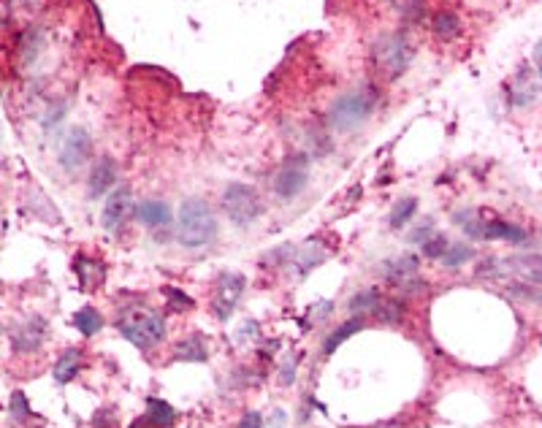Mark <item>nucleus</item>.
Listing matches in <instances>:
<instances>
[{
	"mask_svg": "<svg viewBox=\"0 0 542 428\" xmlns=\"http://www.w3.org/2000/svg\"><path fill=\"white\" fill-rule=\"evenodd\" d=\"M217 236V217L212 206L201 198H187L179 206V220H177V239L182 247H206Z\"/></svg>",
	"mask_w": 542,
	"mask_h": 428,
	"instance_id": "nucleus-1",
	"label": "nucleus"
},
{
	"mask_svg": "<svg viewBox=\"0 0 542 428\" xmlns=\"http://www.w3.org/2000/svg\"><path fill=\"white\" fill-rule=\"evenodd\" d=\"M377 106V90L375 87H358L336 100L329 112V125L336 131H355L372 117Z\"/></svg>",
	"mask_w": 542,
	"mask_h": 428,
	"instance_id": "nucleus-2",
	"label": "nucleus"
},
{
	"mask_svg": "<svg viewBox=\"0 0 542 428\" xmlns=\"http://www.w3.org/2000/svg\"><path fill=\"white\" fill-rule=\"evenodd\" d=\"M119 333H122L131 345L141 347V350H149V347H155L163 342L165 320H163V314L152 312V309L131 312L119 320Z\"/></svg>",
	"mask_w": 542,
	"mask_h": 428,
	"instance_id": "nucleus-3",
	"label": "nucleus"
},
{
	"mask_svg": "<svg viewBox=\"0 0 542 428\" xmlns=\"http://www.w3.org/2000/svg\"><path fill=\"white\" fill-rule=\"evenodd\" d=\"M372 52H375V66L385 73V79H399L412 63L410 41L401 33H385Z\"/></svg>",
	"mask_w": 542,
	"mask_h": 428,
	"instance_id": "nucleus-4",
	"label": "nucleus"
},
{
	"mask_svg": "<svg viewBox=\"0 0 542 428\" xmlns=\"http://www.w3.org/2000/svg\"><path fill=\"white\" fill-rule=\"evenodd\" d=\"M223 212L230 217V222L245 228V225L255 222L261 217L263 203L249 184H230L228 190L223 193Z\"/></svg>",
	"mask_w": 542,
	"mask_h": 428,
	"instance_id": "nucleus-5",
	"label": "nucleus"
},
{
	"mask_svg": "<svg viewBox=\"0 0 542 428\" xmlns=\"http://www.w3.org/2000/svg\"><path fill=\"white\" fill-rule=\"evenodd\" d=\"M307 179H310V157L307 155H290L285 163L280 165L277 177H274V193L285 201L296 198L304 187H307Z\"/></svg>",
	"mask_w": 542,
	"mask_h": 428,
	"instance_id": "nucleus-6",
	"label": "nucleus"
},
{
	"mask_svg": "<svg viewBox=\"0 0 542 428\" xmlns=\"http://www.w3.org/2000/svg\"><path fill=\"white\" fill-rule=\"evenodd\" d=\"M242 293H245V277H242V274H233V271L220 274L217 287H214V298H212L214 317L228 320L230 314H233V309H236Z\"/></svg>",
	"mask_w": 542,
	"mask_h": 428,
	"instance_id": "nucleus-7",
	"label": "nucleus"
},
{
	"mask_svg": "<svg viewBox=\"0 0 542 428\" xmlns=\"http://www.w3.org/2000/svg\"><path fill=\"white\" fill-rule=\"evenodd\" d=\"M90 149H93V141H90V133L84 128H71L60 147V165L66 171H76L79 165H84V160L90 157Z\"/></svg>",
	"mask_w": 542,
	"mask_h": 428,
	"instance_id": "nucleus-8",
	"label": "nucleus"
},
{
	"mask_svg": "<svg viewBox=\"0 0 542 428\" xmlns=\"http://www.w3.org/2000/svg\"><path fill=\"white\" fill-rule=\"evenodd\" d=\"M47 339V320L44 317H28L25 323H19L17 328L11 331V345L17 352H33L41 347V342Z\"/></svg>",
	"mask_w": 542,
	"mask_h": 428,
	"instance_id": "nucleus-9",
	"label": "nucleus"
},
{
	"mask_svg": "<svg viewBox=\"0 0 542 428\" xmlns=\"http://www.w3.org/2000/svg\"><path fill=\"white\" fill-rule=\"evenodd\" d=\"M128 214H131V187H117L103 206L100 222L106 231H119V225L125 222Z\"/></svg>",
	"mask_w": 542,
	"mask_h": 428,
	"instance_id": "nucleus-10",
	"label": "nucleus"
},
{
	"mask_svg": "<svg viewBox=\"0 0 542 428\" xmlns=\"http://www.w3.org/2000/svg\"><path fill=\"white\" fill-rule=\"evenodd\" d=\"M117 182V163L112 157H100L98 163L93 165L90 171V179H87V196L90 198H100L106 196Z\"/></svg>",
	"mask_w": 542,
	"mask_h": 428,
	"instance_id": "nucleus-11",
	"label": "nucleus"
},
{
	"mask_svg": "<svg viewBox=\"0 0 542 428\" xmlns=\"http://www.w3.org/2000/svg\"><path fill=\"white\" fill-rule=\"evenodd\" d=\"M329 249H326V244L320 242V239H310L304 247L298 249V255H296V271H298V277H307L310 271H312L314 266H320V263H326L329 261Z\"/></svg>",
	"mask_w": 542,
	"mask_h": 428,
	"instance_id": "nucleus-12",
	"label": "nucleus"
},
{
	"mask_svg": "<svg viewBox=\"0 0 542 428\" xmlns=\"http://www.w3.org/2000/svg\"><path fill=\"white\" fill-rule=\"evenodd\" d=\"M136 217L149 228H160L171 222V206L165 201H141L136 206Z\"/></svg>",
	"mask_w": 542,
	"mask_h": 428,
	"instance_id": "nucleus-13",
	"label": "nucleus"
},
{
	"mask_svg": "<svg viewBox=\"0 0 542 428\" xmlns=\"http://www.w3.org/2000/svg\"><path fill=\"white\" fill-rule=\"evenodd\" d=\"M385 277L399 285H407L410 287L415 277H418V258L415 255H401L391 263H385Z\"/></svg>",
	"mask_w": 542,
	"mask_h": 428,
	"instance_id": "nucleus-14",
	"label": "nucleus"
},
{
	"mask_svg": "<svg viewBox=\"0 0 542 428\" xmlns=\"http://www.w3.org/2000/svg\"><path fill=\"white\" fill-rule=\"evenodd\" d=\"M483 239H502V242H509V244H521V242H526V231L515 222L493 220V222H485Z\"/></svg>",
	"mask_w": 542,
	"mask_h": 428,
	"instance_id": "nucleus-15",
	"label": "nucleus"
},
{
	"mask_svg": "<svg viewBox=\"0 0 542 428\" xmlns=\"http://www.w3.org/2000/svg\"><path fill=\"white\" fill-rule=\"evenodd\" d=\"M206 345H204V339L201 336H187V339H182L179 345L174 347V358L177 361H198L204 363L206 361Z\"/></svg>",
	"mask_w": 542,
	"mask_h": 428,
	"instance_id": "nucleus-16",
	"label": "nucleus"
},
{
	"mask_svg": "<svg viewBox=\"0 0 542 428\" xmlns=\"http://www.w3.org/2000/svg\"><path fill=\"white\" fill-rule=\"evenodd\" d=\"M79 366H82V352L71 347V350H66V352L60 355V361L54 363V379H57V382H71V379L76 377Z\"/></svg>",
	"mask_w": 542,
	"mask_h": 428,
	"instance_id": "nucleus-17",
	"label": "nucleus"
},
{
	"mask_svg": "<svg viewBox=\"0 0 542 428\" xmlns=\"http://www.w3.org/2000/svg\"><path fill=\"white\" fill-rule=\"evenodd\" d=\"M147 417L158 428H171L177 420V410L171 404H165L163 398H149L147 401Z\"/></svg>",
	"mask_w": 542,
	"mask_h": 428,
	"instance_id": "nucleus-18",
	"label": "nucleus"
},
{
	"mask_svg": "<svg viewBox=\"0 0 542 428\" xmlns=\"http://www.w3.org/2000/svg\"><path fill=\"white\" fill-rule=\"evenodd\" d=\"M361 328H363V320H361V317H353V320H347V323H342V326H339V328L334 331L329 339L323 342V352H326V355H331V352H334L336 347L342 345V342H347V339H350L353 333H358Z\"/></svg>",
	"mask_w": 542,
	"mask_h": 428,
	"instance_id": "nucleus-19",
	"label": "nucleus"
},
{
	"mask_svg": "<svg viewBox=\"0 0 542 428\" xmlns=\"http://www.w3.org/2000/svg\"><path fill=\"white\" fill-rule=\"evenodd\" d=\"M76 274L82 277L84 287H98L100 282H103V263L79 255V258H76Z\"/></svg>",
	"mask_w": 542,
	"mask_h": 428,
	"instance_id": "nucleus-20",
	"label": "nucleus"
},
{
	"mask_svg": "<svg viewBox=\"0 0 542 428\" xmlns=\"http://www.w3.org/2000/svg\"><path fill=\"white\" fill-rule=\"evenodd\" d=\"M73 326H76L79 333H84V336H93V333H98V331L103 328V317H100V312L95 307H84V309H79V312L73 314Z\"/></svg>",
	"mask_w": 542,
	"mask_h": 428,
	"instance_id": "nucleus-21",
	"label": "nucleus"
},
{
	"mask_svg": "<svg viewBox=\"0 0 542 428\" xmlns=\"http://www.w3.org/2000/svg\"><path fill=\"white\" fill-rule=\"evenodd\" d=\"M475 258V249L472 247H466V244H447V249H444V255L440 258L447 268H459V266H464L466 261H472Z\"/></svg>",
	"mask_w": 542,
	"mask_h": 428,
	"instance_id": "nucleus-22",
	"label": "nucleus"
},
{
	"mask_svg": "<svg viewBox=\"0 0 542 428\" xmlns=\"http://www.w3.org/2000/svg\"><path fill=\"white\" fill-rule=\"evenodd\" d=\"M431 28H434V33L440 35V38H453V35L459 33V17L453 11H440L434 17V22H431Z\"/></svg>",
	"mask_w": 542,
	"mask_h": 428,
	"instance_id": "nucleus-23",
	"label": "nucleus"
},
{
	"mask_svg": "<svg viewBox=\"0 0 542 428\" xmlns=\"http://www.w3.org/2000/svg\"><path fill=\"white\" fill-rule=\"evenodd\" d=\"M415 209H418V201H415V198H401L394 206L391 217H388V225H391V228H401L412 214H415Z\"/></svg>",
	"mask_w": 542,
	"mask_h": 428,
	"instance_id": "nucleus-24",
	"label": "nucleus"
},
{
	"mask_svg": "<svg viewBox=\"0 0 542 428\" xmlns=\"http://www.w3.org/2000/svg\"><path fill=\"white\" fill-rule=\"evenodd\" d=\"M379 301H382V298H379L377 290H361L358 296H353L350 309H353V312H377Z\"/></svg>",
	"mask_w": 542,
	"mask_h": 428,
	"instance_id": "nucleus-25",
	"label": "nucleus"
},
{
	"mask_svg": "<svg viewBox=\"0 0 542 428\" xmlns=\"http://www.w3.org/2000/svg\"><path fill=\"white\" fill-rule=\"evenodd\" d=\"M444 249H447V239H444L442 233H437V236H431L423 242V255L426 258H442Z\"/></svg>",
	"mask_w": 542,
	"mask_h": 428,
	"instance_id": "nucleus-26",
	"label": "nucleus"
},
{
	"mask_svg": "<svg viewBox=\"0 0 542 428\" xmlns=\"http://www.w3.org/2000/svg\"><path fill=\"white\" fill-rule=\"evenodd\" d=\"M11 415H14L17 420H25V417L30 415V404H28V398H25L22 391H17V393L11 396Z\"/></svg>",
	"mask_w": 542,
	"mask_h": 428,
	"instance_id": "nucleus-27",
	"label": "nucleus"
},
{
	"mask_svg": "<svg viewBox=\"0 0 542 428\" xmlns=\"http://www.w3.org/2000/svg\"><path fill=\"white\" fill-rule=\"evenodd\" d=\"M165 296H168L174 309H190V307H193V298H187L182 290H177V287H165Z\"/></svg>",
	"mask_w": 542,
	"mask_h": 428,
	"instance_id": "nucleus-28",
	"label": "nucleus"
},
{
	"mask_svg": "<svg viewBox=\"0 0 542 428\" xmlns=\"http://www.w3.org/2000/svg\"><path fill=\"white\" fill-rule=\"evenodd\" d=\"M293 258V247L290 244H282V247H274V252H269L266 258H263V263H285V261H290Z\"/></svg>",
	"mask_w": 542,
	"mask_h": 428,
	"instance_id": "nucleus-29",
	"label": "nucleus"
},
{
	"mask_svg": "<svg viewBox=\"0 0 542 428\" xmlns=\"http://www.w3.org/2000/svg\"><path fill=\"white\" fill-rule=\"evenodd\" d=\"M296 363H298V355H290L285 366H282L280 371V382L282 385H293V379H296Z\"/></svg>",
	"mask_w": 542,
	"mask_h": 428,
	"instance_id": "nucleus-30",
	"label": "nucleus"
},
{
	"mask_svg": "<svg viewBox=\"0 0 542 428\" xmlns=\"http://www.w3.org/2000/svg\"><path fill=\"white\" fill-rule=\"evenodd\" d=\"M334 309V301H317L314 307H310V320H323V317H329V312Z\"/></svg>",
	"mask_w": 542,
	"mask_h": 428,
	"instance_id": "nucleus-31",
	"label": "nucleus"
},
{
	"mask_svg": "<svg viewBox=\"0 0 542 428\" xmlns=\"http://www.w3.org/2000/svg\"><path fill=\"white\" fill-rule=\"evenodd\" d=\"M239 428H263V417L258 412H247L245 417L239 420Z\"/></svg>",
	"mask_w": 542,
	"mask_h": 428,
	"instance_id": "nucleus-32",
	"label": "nucleus"
},
{
	"mask_svg": "<svg viewBox=\"0 0 542 428\" xmlns=\"http://www.w3.org/2000/svg\"><path fill=\"white\" fill-rule=\"evenodd\" d=\"M428 236H431V222H423V225H420L418 231L412 233V242H420V244H423Z\"/></svg>",
	"mask_w": 542,
	"mask_h": 428,
	"instance_id": "nucleus-33",
	"label": "nucleus"
}]
</instances>
